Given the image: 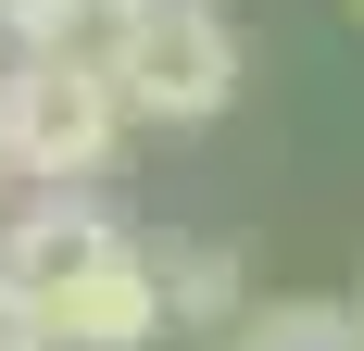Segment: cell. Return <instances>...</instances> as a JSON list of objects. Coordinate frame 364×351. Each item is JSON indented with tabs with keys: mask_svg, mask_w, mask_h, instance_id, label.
I'll use <instances>...</instances> for the list:
<instances>
[{
	"mask_svg": "<svg viewBox=\"0 0 364 351\" xmlns=\"http://www.w3.org/2000/svg\"><path fill=\"white\" fill-rule=\"evenodd\" d=\"M101 75H113V101L151 113V126H214L239 101V26L214 0H126Z\"/></svg>",
	"mask_w": 364,
	"mask_h": 351,
	"instance_id": "cell-1",
	"label": "cell"
},
{
	"mask_svg": "<svg viewBox=\"0 0 364 351\" xmlns=\"http://www.w3.org/2000/svg\"><path fill=\"white\" fill-rule=\"evenodd\" d=\"M113 139H126V101L88 50H13L0 63V163L38 176V188H75L101 176Z\"/></svg>",
	"mask_w": 364,
	"mask_h": 351,
	"instance_id": "cell-2",
	"label": "cell"
},
{
	"mask_svg": "<svg viewBox=\"0 0 364 351\" xmlns=\"http://www.w3.org/2000/svg\"><path fill=\"white\" fill-rule=\"evenodd\" d=\"M164 339V276H151V239H113L75 288L38 301V351H151Z\"/></svg>",
	"mask_w": 364,
	"mask_h": 351,
	"instance_id": "cell-3",
	"label": "cell"
},
{
	"mask_svg": "<svg viewBox=\"0 0 364 351\" xmlns=\"http://www.w3.org/2000/svg\"><path fill=\"white\" fill-rule=\"evenodd\" d=\"M126 239V226H113L101 201H75V188H50V201H26V213H0V288H13V301H50V288H75L88 276V264H101V251Z\"/></svg>",
	"mask_w": 364,
	"mask_h": 351,
	"instance_id": "cell-4",
	"label": "cell"
},
{
	"mask_svg": "<svg viewBox=\"0 0 364 351\" xmlns=\"http://www.w3.org/2000/svg\"><path fill=\"white\" fill-rule=\"evenodd\" d=\"M151 276H164V326H214V339H226V326L252 314V288H239V251H226V239H164V251H151Z\"/></svg>",
	"mask_w": 364,
	"mask_h": 351,
	"instance_id": "cell-5",
	"label": "cell"
},
{
	"mask_svg": "<svg viewBox=\"0 0 364 351\" xmlns=\"http://www.w3.org/2000/svg\"><path fill=\"white\" fill-rule=\"evenodd\" d=\"M226 351H364L352 301H252L226 326Z\"/></svg>",
	"mask_w": 364,
	"mask_h": 351,
	"instance_id": "cell-6",
	"label": "cell"
},
{
	"mask_svg": "<svg viewBox=\"0 0 364 351\" xmlns=\"http://www.w3.org/2000/svg\"><path fill=\"white\" fill-rule=\"evenodd\" d=\"M0 26L26 38V50H88L101 63L113 26H126V0H0Z\"/></svg>",
	"mask_w": 364,
	"mask_h": 351,
	"instance_id": "cell-7",
	"label": "cell"
},
{
	"mask_svg": "<svg viewBox=\"0 0 364 351\" xmlns=\"http://www.w3.org/2000/svg\"><path fill=\"white\" fill-rule=\"evenodd\" d=\"M0 213H13V163H0Z\"/></svg>",
	"mask_w": 364,
	"mask_h": 351,
	"instance_id": "cell-8",
	"label": "cell"
},
{
	"mask_svg": "<svg viewBox=\"0 0 364 351\" xmlns=\"http://www.w3.org/2000/svg\"><path fill=\"white\" fill-rule=\"evenodd\" d=\"M352 326H364V301H352Z\"/></svg>",
	"mask_w": 364,
	"mask_h": 351,
	"instance_id": "cell-9",
	"label": "cell"
},
{
	"mask_svg": "<svg viewBox=\"0 0 364 351\" xmlns=\"http://www.w3.org/2000/svg\"><path fill=\"white\" fill-rule=\"evenodd\" d=\"M352 13H364V0H352Z\"/></svg>",
	"mask_w": 364,
	"mask_h": 351,
	"instance_id": "cell-10",
	"label": "cell"
}]
</instances>
